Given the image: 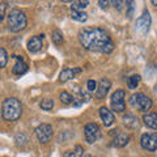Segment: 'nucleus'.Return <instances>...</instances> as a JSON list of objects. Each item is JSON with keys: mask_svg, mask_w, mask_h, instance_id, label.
Returning a JSON list of instances; mask_svg holds the SVG:
<instances>
[{"mask_svg": "<svg viewBox=\"0 0 157 157\" xmlns=\"http://www.w3.org/2000/svg\"><path fill=\"white\" fill-rule=\"evenodd\" d=\"M2 114L3 118L8 122H16L21 118L22 114V105L17 98L9 97L4 100L3 106H2Z\"/></svg>", "mask_w": 157, "mask_h": 157, "instance_id": "f03ea898", "label": "nucleus"}, {"mask_svg": "<svg viewBox=\"0 0 157 157\" xmlns=\"http://www.w3.org/2000/svg\"><path fill=\"white\" fill-rule=\"evenodd\" d=\"M78 39L81 45L89 51L110 54L114 50V42L111 41L110 36L100 28L84 29L78 34Z\"/></svg>", "mask_w": 157, "mask_h": 157, "instance_id": "f257e3e1", "label": "nucleus"}, {"mask_svg": "<svg viewBox=\"0 0 157 157\" xmlns=\"http://www.w3.org/2000/svg\"><path fill=\"white\" fill-rule=\"evenodd\" d=\"M43 46V36H36L32 37L28 42V50L30 52H38Z\"/></svg>", "mask_w": 157, "mask_h": 157, "instance_id": "9b49d317", "label": "nucleus"}, {"mask_svg": "<svg viewBox=\"0 0 157 157\" xmlns=\"http://www.w3.org/2000/svg\"><path fill=\"white\" fill-rule=\"evenodd\" d=\"M151 22H152V20H151L149 13L144 12L139 18L136 20V28H135L136 32L139 33L140 36H145V34L148 33V30H149Z\"/></svg>", "mask_w": 157, "mask_h": 157, "instance_id": "6e6552de", "label": "nucleus"}, {"mask_svg": "<svg viewBox=\"0 0 157 157\" xmlns=\"http://www.w3.org/2000/svg\"><path fill=\"white\" fill-rule=\"evenodd\" d=\"M130 104L132 107H136L137 110L145 113L152 107V100L143 93H135L130 98Z\"/></svg>", "mask_w": 157, "mask_h": 157, "instance_id": "20e7f679", "label": "nucleus"}, {"mask_svg": "<svg viewBox=\"0 0 157 157\" xmlns=\"http://www.w3.org/2000/svg\"><path fill=\"white\" fill-rule=\"evenodd\" d=\"M140 82V76L139 75H132L127 78V85H128L130 89H136V86L139 85Z\"/></svg>", "mask_w": 157, "mask_h": 157, "instance_id": "6ab92c4d", "label": "nucleus"}, {"mask_svg": "<svg viewBox=\"0 0 157 157\" xmlns=\"http://www.w3.org/2000/svg\"><path fill=\"white\" fill-rule=\"evenodd\" d=\"M39 106H41L43 110H47V111H48V110H51L52 107H54V101L50 100V98H45V100L41 101Z\"/></svg>", "mask_w": 157, "mask_h": 157, "instance_id": "393cba45", "label": "nucleus"}, {"mask_svg": "<svg viewBox=\"0 0 157 157\" xmlns=\"http://www.w3.org/2000/svg\"><path fill=\"white\" fill-rule=\"evenodd\" d=\"M8 63V54L3 47H0V68H4Z\"/></svg>", "mask_w": 157, "mask_h": 157, "instance_id": "b1692460", "label": "nucleus"}, {"mask_svg": "<svg viewBox=\"0 0 157 157\" xmlns=\"http://www.w3.org/2000/svg\"><path fill=\"white\" fill-rule=\"evenodd\" d=\"M84 155V148L81 145H76L72 151H67L63 157H82Z\"/></svg>", "mask_w": 157, "mask_h": 157, "instance_id": "a211bd4d", "label": "nucleus"}, {"mask_svg": "<svg viewBox=\"0 0 157 157\" xmlns=\"http://www.w3.org/2000/svg\"><path fill=\"white\" fill-rule=\"evenodd\" d=\"M72 18L75 21H78V22H85L88 20V14L85 12H77V11H72Z\"/></svg>", "mask_w": 157, "mask_h": 157, "instance_id": "aec40b11", "label": "nucleus"}, {"mask_svg": "<svg viewBox=\"0 0 157 157\" xmlns=\"http://www.w3.org/2000/svg\"><path fill=\"white\" fill-rule=\"evenodd\" d=\"M141 147L149 152H156L157 149V134L151 132V134H143L140 139Z\"/></svg>", "mask_w": 157, "mask_h": 157, "instance_id": "0eeeda50", "label": "nucleus"}, {"mask_svg": "<svg viewBox=\"0 0 157 157\" xmlns=\"http://www.w3.org/2000/svg\"><path fill=\"white\" fill-rule=\"evenodd\" d=\"M122 4H124V2H114V6H115L118 9L122 8Z\"/></svg>", "mask_w": 157, "mask_h": 157, "instance_id": "c85d7f7f", "label": "nucleus"}, {"mask_svg": "<svg viewBox=\"0 0 157 157\" xmlns=\"http://www.w3.org/2000/svg\"><path fill=\"white\" fill-rule=\"evenodd\" d=\"M63 41H64V38H63V34L59 32V30H54L52 32V42L55 43V45H62Z\"/></svg>", "mask_w": 157, "mask_h": 157, "instance_id": "4be33fe9", "label": "nucleus"}, {"mask_svg": "<svg viewBox=\"0 0 157 157\" xmlns=\"http://www.w3.org/2000/svg\"><path fill=\"white\" fill-rule=\"evenodd\" d=\"M81 72V68H66V70H63L62 73H60V76H59V80L60 81H68V80H71V78L75 77L77 73H80Z\"/></svg>", "mask_w": 157, "mask_h": 157, "instance_id": "ddd939ff", "label": "nucleus"}, {"mask_svg": "<svg viewBox=\"0 0 157 157\" xmlns=\"http://www.w3.org/2000/svg\"><path fill=\"white\" fill-rule=\"evenodd\" d=\"M85 157H94V156H90V155H86Z\"/></svg>", "mask_w": 157, "mask_h": 157, "instance_id": "c756f323", "label": "nucleus"}, {"mask_svg": "<svg viewBox=\"0 0 157 157\" xmlns=\"http://www.w3.org/2000/svg\"><path fill=\"white\" fill-rule=\"evenodd\" d=\"M26 24H28V20L25 13L17 8L11 9V12L8 14V26L11 29V32L18 33L24 30L26 28Z\"/></svg>", "mask_w": 157, "mask_h": 157, "instance_id": "7ed1b4c3", "label": "nucleus"}, {"mask_svg": "<svg viewBox=\"0 0 157 157\" xmlns=\"http://www.w3.org/2000/svg\"><path fill=\"white\" fill-rule=\"evenodd\" d=\"M110 86H111V82H110L109 78H101L100 84H98L97 89H96V97L98 98V100H102V98L106 97Z\"/></svg>", "mask_w": 157, "mask_h": 157, "instance_id": "9d476101", "label": "nucleus"}, {"mask_svg": "<svg viewBox=\"0 0 157 157\" xmlns=\"http://www.w3.org/2000/svg\"><path fill=\"white\" fill-rule=\"evenodd\" d=\"M89 2H73L72 3V11L82 12V9H85L88 7Z\"/></svg>", "mask_w": 157, "mask_h": 157, "instance_id": "412c9836", "label": "nucleus"}, {"mask_svg": "<svg viewBox=\"0 0 157 157\" xmlns=\"http://www.w3.org/2000/svg\"><path fill=\"white\" fill-rule=\"evenodd\" d=\"M98 4H100V7H101L102 9H106L107 7H109V2H104V0H100V2H98Z\"/></svg>", "mask_w": 157, "mask_h": 157, "instance_id": "cd10ccee", "label": "nucleus"}, {"mask_svg": "<svg viewBox=\"0 0 157 157\" xmlns=\"http://www.w3.org/2000/svg\"><path fill=\"white\" fill-rule=\"evenodd\" d=\"M143 121L147 127H149L152 130H156L157 128V115L156 113H149V114H145L143 117Z\"/></svg>", "mask_w": 157, "mask_h": 157, "instance_id": "dca6fc26", "label": "nucleus"}, {"mask_svg": "<svg viewBox=\"0 0 157 157\" xmlns=\"http://www.w3.org/2000/svg\"><path fill=\"white\" fill-rule=\"evenodd\" d=\"M111 107L117 113H123L126 110V92L123 89H118L111 96Z\"/></svg>", "mask_w": 157, "mask_h": 157, "instance_id": "39448f33", "label": "nucleus"}, {"mask_svg": "<svg viewBox=\"0 0 157 157\" xmlns=\"http://www.w3.org/2000/svg\"><path fill=\"white\" fill-rule=\"evenodd\" d=\"M86 88H88V92H94L97 89V82L94 80H88Z\"/></svg>", "mask_w": 157, "mask_h": 157, "instance_id": "bb28decb", "label": "nucleus"}, {"mask_svg": "<svg viewBox=\"0 0 157 157\" xmlns=\"http://www.w3.org/2000/svg\"><path fill=\"white\" fill-rule=\"evenodd\" d=\"M36 136L41 143H47L52 137V127L47 123L39 124L36 128Z\"/></svg>", "mask_w": 157, "mask_h": 157, "instance_id": "1a4fd4ad", "label": "nucleus"}, {"mask_svg": "<svg viewBox=\"0 0 157 157\" xmlns=\"http://www.w3.org/2000/svg\"><path fill=\"white\" fill-rule=\"evenodd\" d=\"M131 139V136L128 134H126V132H121V134H118L114 140H113V145L117 147V148H122V147H126L128 144V141Z\"/></svg>", "mask_w": 157, "mask_h": 157, "instance_id": "4468645a", "label": "nucleus"}, {"mask_svg": "<svg viewBox=\"0 0 157 157\" xmlns=\"http://www.w3.org/2000/svg\"><path fill=\"white\" fill-rule=\"evenodd\" d=\"M123 123L126 127H128V128H139L140 127V123L139 121H137V118L134 117L132 114H127L124 118H123Z\"/></svg>", "mask_w": 157, "mask_h": 157, "instance_id": "f3484780", "label": "nucleus"}, {"mask_svg": "<svg viewBox=\"0 0 157 157\" xmlns=\"http://www.w3.org/2000/svg\"><path fill=\"white\" fill-rule=\"evenodd\" d=\"M84 136H85V140L89 144H93L94 141H97L101 136V130H100V127H98V124L88 123L84 128Z\"/></svg>", "mask_w": 157, "mask_h": 157, "instance_id": "423d86ee", "label": "nucleus"}, {"mask_svg": "<svg viewBox=\"0 0 157 157\" xmlns=\"http://www.w3.org/2000/svg\"><path fill=\"white\" fill-rule=\"evenodd\" d=\"M100 117H101V119H102V122H104V124L106 127H109V126H111L113 123H114V114H113V113L105 106H102L100 109Z\"/></svg>", "mask_w": 157, "mask_h": 157, "instance_id": "f8f14e48", "label": "nucleus"}, {"mask_svg": "<svg viewBox=\"0 0 157 157\" xmlns=\"http://www.w3.org/2000/svg\"><path fill=\"white\" fill-rule=\"evenodd\" d=\"M7 8H8V4L7 3H0V22L4 20V16H6V12H7Z\"/></svg>", "mask_w": 157, "mask_h": 157, "instance_id": "a878e982", "label": "nucleus"}, {"mask_svg": "<svg viewBox=\"0 0 157 157\" xmlns=\"http://www.w3.org/2000/svg\"><path fill=\"white\" fill-rule=\"evenodd\" d=\"M14 58H16L17 62H16V64H14L12 72L14 73V75H17V76H21L28 71V64L24 62L22 58H20V56H14Z\"/></svg>", "mask_w": 157, "mask_h": 157, "instance_id": "2eb2a0df", "label": "nucleus"}, {"mask_svg": "<svg viewBox=\"0 0 157 157\" xmlns=\"http://www.w3.org/2000/svg\"><path fill=\"white\" fill-rule=\"evenodd\" d=\"M60 101L66 105H71V104H73V97L68 92H62L60 93Z\"/></svg>", "mask_w": 157, "mask_h": 157, "instance_id": "5701e85b", "label": "nucleus"}]
</instances>
